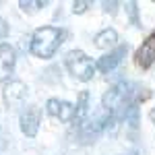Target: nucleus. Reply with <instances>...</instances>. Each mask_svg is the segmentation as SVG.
Listing matches in <instances>:
<instances>
[{
    "instance_id": "f257e3e1",
    "label": "nucleus",
    "mask_w": 155,
    "mask_h": 155,
    "mask_svg": "<svg viewBox=\"0 0 155 155\" xmlns=\"http://www.w3.org/2000/svg\"><path fill=\"white\" fill-rule=\"evenodd\" d=\"M64 31L58 29V27H39L33 31L31 35V41H29V52L35 56V58L48 60L52 58L58 48L62 46L64 41Z\"/></svg>"
},
{
    "instance_id": "f03ea898",
    "label": "nucleus",
    "mask_w": 155,
    "mask_h": 155,
    "mask_svg": "<svg viewBox=\"0 0 155 155\" xmlns=\"http://www.w3.org/2000/svg\"><path fill=\"white\" fill-rule=\"evenodd\" d=\"M128 89H130V85L126 81H118L106 91L101 104H104V110L112 116V120L122 116V114H128V97H130Z\"/></svg>"
},
{
    "instance_id": "7ed1b4c3",
    "label": "nucleus",
    "mask_w": 155,
    "mask_h": 155,
    "mask_svg": "<svg viewBox=\"0 0 155 155\" xmlns=\"http://www.w3.org/2000/svg\"><path fill=\"white\" fill-rule=\"evenodd\" d=\"M64 66L68 68L72 77L77 81H91L93 74H95V62L85 54L83 50H71L66 56H64Z\"/></svg>"
},
{
    "instance_id": "20e7f679",
    "label": "nucleus",
    "mask_w": 155,
    "mask_h": 155,
    "mask_svg": "<svg viewBox=\"0 0 155 155\" xmlns=\"http://www.w3.org/2000/svg\"><path fill=\"white\" fill-rule=\"evenodd\" d=\"M134 64L141 71H149L155 64V31L145 37V41L134 52Z\"/></svg>"
},
{
    "instance_id": "39448f33",
    "label": "nucleus",
    "mask_w": 155,
    "mask_h": 155,
    "mask_svg": "<svg viewBox=\"0 0 155 155\" xmlns=\"http://www.w3.org/2000/svg\"><path fill=\"white\" fill-rule=\"evenodd\" d=\"M46 112H48L52 118H58L60 122H72V120H74V114H77V110H74V106H72L71 101L56 99V97L48 99Z\"/></svg>"
},
{
    "instance_id": "423d86ee",
    "label": "nucleus",
    "mask_w": 155,
    "mask_h": 155,
    "mask_svg": "<svg viewBox=\"0 0 155 155\" xmlns=\"http://www.w3.org/2000/svg\"><path fill=\"white\" fill-rule=\"evenodd\" d=\"M39 118H41V112H39V107L37 106H27L21 112V130H23L25 137H29V139H33L39 130Z\"/></svg>"
},
{
    "instance_id": "0eeeda50",
    "label": "nucleus",
    "mask_w": 155,
    "mask_h": 155,
    "mask_svg": "<svg viewBox=\"0 0 155 155\" xmlns=\"http://www.w3.org/2000/svg\"><path fill=\"white\" fill-rule=\"evenodd\" d=\"M15 64H17L15 48L8 44H0V83L11 79V74L15 72Z\"/></svg>"
},
{
    "instance_id": "6e6552de",
    "label": "nucleus",
    "mask_w": 155,
    "mask_h": 155,
    "mask_svg": "<svg viewBox=\"0 0 155 155\" xmlns=\"http://www.w3.org/2000/svg\"><path fill=\"white\" fill-rule=\"evenodd\" d=\"M27 93H29V87L23 81H11L4 87V101H6V106H11V107L21 106L27 99Z\"/></svg>"
},
{
    "instance_id": "1a4fd4ad",
    "label": "nucleus",
    "mask_w": 155,
    "mask_h": 155,
    "mask_svg": "<svg viewBox=\"0 0 155 155\" xmlns=\"http://www.w3.org/2000/svg\"><path fill=\"white\" fill-rule=\"evenodd\" d=\"M126 54V46H118L116 50H112L110 54L101 56V58L95 62V71L99 72H112L120 62H122V56Z\"/></svg>"
},
{
    "instance_id": "9d476101",
    "label": "nucleus",
    "mask_w": 155,
    "mask_h": 155,
    "mask_svg": "<svg viewBox=\"0 0 155 155\" xmlns=\"http://www.w3.org/2000/svg\"><path fill=\"white\" fill-rule=\"evenodd\" d=\"M95 46L101 50L106 48H114L116 44H118V33H116V29H112V27H106V29H101L99 33L95 35Z\"/></svg>"
},
{
    "instance_id": "9b49d317",
    "label": "nucleus",
    "mask_w": 155,
    "mask_h": 155,
    "mask_svg": "<svg viewBox=\"0 0 155 155\" xmlns=\"http://www.w3.org/2000/svg\"><path fill=\"white\" fill-rule=\"evenodd\" d=\"M87 104H89V93L87 91H81V95H79V104H77V114H74V120L77 122H83L85 116H87V112H89V107H87Z\"/></svg>"
},
{
    "instance_id": "f8f14e48",
    "label": "nucleus",
    "mask_w": 155,
    "mask_h": 155,
    "mask_svg": "<svg viewBox=\"0 0 155 155\" xmlns=\"http://www.w3.org/2000/svg\"><path fill=\"white\" fill-rule=\"evenodd\" d=\"M46 4H48L46 0H44V2H41V0H39V2H25V0H21V2H19V6H21L25 12H35V11H39V8H44Z\"/></svg>"
},
{
    "instance_id": "ddd939ff",
    "label": "nucleus",
    "mask_w": 155,
    "mask_h": 155,
    "mask_svg": "<svg viewBox=\"0 0 155 155\" xmlns=\"http://www.w3.org/2000/svg\"><path fill=\"white\" fill-rule=\"evenodd\" d=\"M91 6V2H74L72 4V12H85Z\"/></svg>"
},
{
    "instance_id": "4468645a",
    "label": "nucleus",
    "mask_w": 155,
    "mask_h": 155,
    "mask_svg": "<svg viewBox=\"0 0 155 155\" xmlns=\"http://www.w3.org/2000/svg\"><path fill=\"white\" fill-rule=\"evenodd\" d=\"M6 35H8V23L4 17H0V39H4Z\"/></svg>"
},
{
    "instance_id": "2eb2a0df",
    "label": "nucleus",
    "mask_w": 155,
    "mask_h": 155,
    "mask_svg": "<svg viewBox=\"0 0 155 155\" xmlns=\"http://www.w3.org/2000/svg\"><path fill=\"white\" fill-rule=\"evenodd\" d=\"M149 118L153 120V124H155V107H151V112H149Z\"/></svg>"
},
{
    "instance_id": "dca6fc26",
    "label": "nucleus",
    "mask_w": 155,
    "mask_h": 155,
    "mask_svg": "<svg viewBox=\"0 0 155 155\" xmlns=\"http://www.w3.org/2000/svg\"><path fill=\"white\" fill-rule=\"evenodd\" d=\"M128 155H137V153H128Z\"/></svg>"
}]
</instances>
